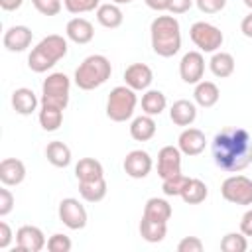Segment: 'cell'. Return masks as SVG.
Masks as SVG:
<instances>
[{
  "instance_id": "cell-1",
  "label": "cell",
  "mask_w": 252,
  "mask_h": 252,
  "mask_svg": "<svg viewBox=\"0 0 252 252\" xmlns=\"http://www.w3.org/2000/svg\"><path fill=\"white\" fill-rule=\"evenodd\" d=\"M211 150L215 163L228 173L242 171L252 163V138L244 128H222L215 134Z\"/></svg>"
},
{
  "instance_id": "cell-2",
  "label": "cell",
  "mask_w": 252,
  "mask_h": 252,
  "mask_svg": "<svg viewBox=\"0 0 252 252\" xmlns=\"http://www.w3.org/2000/svg\"><path fill=\"white\" fill-rule=\"evenodd\" d=\"M152 49L159 57H173L181 49V28L173 16H158L150 26Z\"/></svg>"
},
{
  "instance_id": "cell-3",
  "label": "cell",
  "mask_w": 252,
  "mask_h": 252,
  "mask_svg": "<svg viewBox=\"0 0 252 252\" xmlns=\"http://www.w3.org/2000/svg\"><path fill=\"white\" fill-rule=\"evenodd\" d=\"M67 55V41L63 35L51 33L47 37H43L30 53L28 57V67L33 73H45L47 69H51L59 59H63Z\"/></svg>"
},
{
  "instance_id": "cell-4",
  "label": "cell",
  "mask_w": 252,
  "mask_h": 252,
  "mask_svg": "<svg viewBox=\"0 0 252 252\" xmlns=\"http://www.w3.org/2000/svg\"><path fill=\"white\" fill-rule=\"evenodd\" d=\"M112 65L104 55H89L75 69V85L83 91H93L110 79Z\"/></svg>"
},
{
  "instance_id": "cell-5",
  "label": "cell",
  "mask_w": 252,
  "mask_h": 252,
  "mask_svg": "<svg viewBox=\"0 0 252 252\" xmlns=\"http://www.w3.org/2000/svg\"><path fill=\"white\" fill-rule=\"evenodd\" d=\"M136 102L138 96L134 89H130L128 85L114 87L106 100V116L114 122H126L128 118H132Z\"/></svg>"
},
{
  "instance_id": "cell-6",
  "label": "cell",
  "mask_w": 252,
  "mask_h": 252,
  "mask_svg": "<svg viewBox=\"0 0 252 252\" xmlns=\"http://www.w3.org/2000/svg\"><path fill=\"white\" fill-rule=\"evenodd\" d=\"M71 81L65 73H51L41 83V106H55L65 110L69 104Z\"/></svg>"
},
{
  "instance_id": "cell-7",
  "label": "cell",
  "mask_w": 252,
  "mask_h": 252,
  "mask_svg": "<svg viewBox=\"0 0 252 252\" xmlns=\"http://www.w3.org/2000/svg\"><path fill=\"white\" fill-rule=\"evenodd\" d=\"M191 41L205 53H215L222 45V32L209 22H195L189 30Z\"/></svg>"
},
{
  "instance_id": "cell-8",
  "label": "cell",
  "mask_w": 252,
  "mask_h": 252,
  "mask_svg": "<svg viewBox=\"0 0 252 252\" xmlns=\"http://www.w3.org/2000/svg\"><path fill=\"white\" fill-rule=\"evenodd\" d=\"M220 193L228 203L252 205V179L246 175H230L222 181Z\"/></svg>"
},
{
  "instance_id": "cell-9",
  "label": "cell",
  "mask_w": 252,
  "mask_h": 252,
  "mask_svg": "<svg viewBox=\"0 0 252 252\" xmlns=\"http://www.w3.org/2000/svg\"><path fill=\"white\" fill-rule=\"evenodd\" d=\"M59 220L71 230H81L87 226V211L77 199L67 197L59 203Z\"/></svg>"
},
{
  "instance_id": "cell-10",
  "label": "cell",
  "mask_w": 252,
  "mask_h": 252,
  "mask_svg": "<svg viewBox=\"0 0 252 252\" xmlns=\"http://www.w3.org/2000/svg\"><path fill=\"white\" fill-rule=\"evenodd\" d=\"M181 173V150L177 146H163L158 152V175L161 179Z\"/></svg>"
},
{
  "instance_id": "cell-11",
  "label": "cell",
  "mask_w": 252,
  "mask_h": 252,
  "mask_svg": "<svg viewBox=\"0 0 252 252\" xmlns=\"http://www.w3.org/2000/svg\"><path fill=\"white\" fill-rule=\"evenodd\" d=\"M205 73V59L199 51H189L179 61V75L187 85H197Z\"/></svg>"
},
{
  "instance_id": "cell-12",
  "label": "cell",
  "mask_w": 252,
  "mask_h": 252,
  "mask_svg": "<svg viewBox=\"0 0 252 252\" xmlns=\"http://www.w3.org/2000/svg\"><path fill=\"white\" fill-rule=\"evenodd\" d=\"M124 171L132 179H144L152 171V158L144 150H132L124 158Z\"/></svg>"
},
{
  "instance_id": "cell-13",
  "label": "cell",
  "mask_w": 252,
  "mask_h": 252,
  "mask_svg": "<svg viewBox=\"0 0 252 252\" xmlns=\"http://www.w3.org/2000/svg\"><path fill=\"white\" fill-rule=\"evenodd\" d=\"M45 236L37 226L32 224H24L18 228L16 232V246L20 250H28V252H39L45 246Z\"/></svg>"
},
{
  "instance_id": "cell-14",
  "label": "cell",
  "mask_w": 252,
  "mask_h": 252,
  "mask_svg": "<svg viewBox=\"0 0 252 252\" xmlns=\"http://www.w3.org/2000/svg\"><path fill=\"white\" fill-rule=\"evenodd\" d=\"M154 81V73L146 63H132L124 71V83L134 91H146Z\"/></svg>"
},
{
  "instance_id": "cell-15",
  "label": "cell",
  "mask_w": 252,
  "mask_h": 252,
  "mask_svg": "<svg viewBox=\"0 0 252 252\" xmlns=\"http://www.w3.org/2000/svg\"><path fill=\"white\" fill-rule=\"evenodd\" d=\"M207 146L205 134L199 128H185L177 138V148L185 156H199Z\"/></svg>"
},
{
  "instance_id": "cell-16",
  "label": "cell",
  "mask_w": 252,
  "mask_h": 252,
  "mask_svg": "<svg viewBox=\"0 0 252 252\" xmlns=\"http://www.w3.org/2000/svg\"><path fill=\"white\" fill-rule=\"evenodd\" d=\"M33 33L28 26H12L4 33V47L8 51H26L32 45Z\"/></svg>"
},
{
  "instance_id": "cell-17",
  "label": "cell",
  "mask_w": 252,
  "mask_h": 252,
  "mask_svg": "<svg viewBox=\"0 0 252 252\" xmlns=\"http://www.w3.org/2000/svg\"><path fill=\"white\" fill-rule=\"evenodd\" d=\"M26 179V165L24 161L16 159V158H6L0 161V181L6 187L12 185H20Z\"/></svg>"
},
{
  "instance_id": "cell-18",
  "label": "cell",
  "mask_w": 252,
  "mask_h": 252,
  "mask_svg": "<svg viewBox=\"0 0 252 252\" xmlns=\"http://www.w3.org/2000/svg\"><path fill=\"white\" fill-rule=\"evenodd\" d=\"M65 33L71 41L79 43V45H85L89 43L93 37H94V28L89 20L85 18H73L67 22V28H65Z\"/></svg>"
},
{
  "instance_id": "cell-19",
  "label": "cell",
  "mask_w": 252,
  "mask_h": 252,
  "mask_svg": "<svg viewBox=\"0 0 252 252\" xmlns=\"http://www.w3.org/2000/svg\"><path fill=\"white\" fill-rule=\"evenodd\" d=\"M169 118L177 126H191L197 118V108L191 100H185V98L175 100L169 108Z\"/></svg>"
},
{
  "instance_id": "cell-20",
  "label": "cell",
  "mask_w": 252,
  "mask_h": 252,
  "mask_svg": "<svg viewBox=\"0 0 252 252\" xmlns=\"http://www.w3.org/2000/svg\"><path fill=\"white\" fill-rule=\"evenodd\" d=\"M12 106H14V110L18 114L28 116L37 108V96H35V93L32 89H26V87L16 89L12 93Z\"/></svg>"
},
{
  "instance_id": "cell-21",
  "label": "cell",
  "mask_w": 252,
  "mask_h": 252,
  "mask_svg": "<svg viewBox=\"0 0 252 252\" xmlns=\"http://www.w3.org/2000/svg\"><path fill=\"white\" fill-rule=\"evenodd\" d=\"M219 96H220V91H219V87H217L215 83H211V81H199L197 87H195V91H193L195 102H197L199 106H203V108L215 106L217 100H219Z\"/></svg>"
},
{
  "instance_id": "cell-22",
  "label": "cell",
  "mask_w": 252,
  "mask_h": 252,
  "mask_svg": "<svg viewBox=\"0 0 252 252\" xmlns=\"http://www.w3.org/2000/svg\"><path fill=\"white\" fill-rule=\"evenodd\" d=\"M156 134V122L150 114H142V116H136L130 124V136L136 140V142H148L152 140Z\"/></svg>"
},
{
  "instance_id": "cell-23",
  "label": "cell",
  "mask_w": 252,
  "mask_h": 252,
  "mask_svg": "<svg viewBox=\"0 0 252 252\" xmlns=\"http://www.w3.org/2000/svg\"><path fill=\"white\" fill-rule=\"evenodd\" d=\"M96 20H98L100 26H104L108 30H114L122 24L124 16H122V10L118 8V4L108 2V4H100L96 8Z\"/></svg>"
},
{
  "instance_id": "cell-24",
  "label": "cell",
  "mask_w": 252,
  "mask_h": 252,
  "mask_svg": "<svg viewBox=\"0 0 252 252\" xmlns=\"http://www.w3.org/2000/svg\"><path fill=\"white\" fill-rule=\"evenodd\" d=\"M75 175L79 181H94V179L104 177V169L100 161H96L94 158H83L75 165Z\"/></svg>"
},
{
  "instance_id": "cell-25",
  "label": "cell",
  "mask_w": 252,
  "mask_h": 252,
  "mask_svg": "<svg viewBox=\"0 0 252 252\" xmlns=\"http://www.w3.org/2000/svg\"><path fill=\"white\" fill-rule=\"evenodd\" d=\"M144 217L146 219H152V220H158V222H167L169 217H171V205L165 199L152 197V199L146 201Z\"/></svg>"
},
{
  "instance_id": "cell-26",
  "label": "cell",
  "mask_w": 252,
  "mask_h": 252,
  "mask_svg": "<svg viewBox=\"0 0 252 252\" xmlns=\"http://www.w3.org/2000/svg\"><path fill=\"white\" fill-rule=\"evenodd\" d=\"M45 158H47V161H49L51 165H55V167H67V165L71 163V150H69V146H65L63 142L53 140V142H49L47 148H45Z\"/></svg>"
},
{
  "instance_id": "cell-27",
  "label": "cell",
  "mask_w": 252,
  "mask_h": 252,
  "mask_svg": "<svg viewBox=\"0 0 252 252\" xmlns=\"http://www.w3.org/2000/svg\"><path fill=\"white\" fill-rule=\"evenodd\" d=\"M209 69L215 77H220V79L230 77L234 73V57L226 51H219V53L215 51V55L209 61Z\"/></svg>"
},
{
  "instance_id": "cell-28",
  "label": "cell",
  "mask_w": 252,
  "mask_h": 252,
  "mask_svg": "<svg viewBox=\"0 0 252 252\" xmlns=\"http://www.w3.org/2000/svg\"><path fill=\"white\" fill-rule=\"evenodd\" d=\"M79 193L89 203L102 201L104 195H106V181H104V177L94 179V181H79Z\"/></svg>"
},
{
  "instance_id": "cell-29",
  "label": "cell",
  "mask_w": 252,
  "mask_h": 252,
  "mask_svg": "<svg viewBox=\"0 0 252 252\" xmlns=\"http://www.w3.org/2000/svg\"><path fill=\"white\" fill-rule=\"evenodd\" d=\"M140 234L148 242H161L167 234V222H158L152 219L142 217L140 220Z\"/></svg>"
},
{
  "instance_id": "cell-30",
  "label": "cell",
  "mask_w": 252,
  "mask_h": 252,
  "mask_svg": "<svg viewBox=\"0 0 252 252\" xmlns=\"http://www.w3.org/2000/svg\"><path fill=\"white\" fill-rule=\"evenodd\" d=\"M165 104H167V98L161 91H146L144 96H142V110L144 114H150V116H158L165 110Z\"/></svg>"
},
{
  "instance_id": "cell-31",
  "label": "cell",
  "mask_w": 252,
  "mask_h": 252,
  "mask_svg": "<svg viewBox=\"0 0 252 252\" xmlns=\"http://www.w3.org/2000/svg\"><path fill=\"white\" fill-rule=\"evenodd\" d=\"M207 195H209V189L201 179H189L185 189L181 191V199L187 205H199L207 199Z\"/></svg>"
},
{
  "instance_id": "cell-32",
  "label": "cell",
  "mask_w": 252,
  "mask_h": 252,
  "mask_svg": "<svg viewBox=\"0 0 252 252\" xmlns=\"http://www.w3.org/2000/svg\"><path fill=\"white\" fill-rule=\"evenodd\" d=\"M63 122V110L55 106H41L39 110V124L45 132H55Z\"/></svg>"
},
{
  "instance_id": "cell-33",
  "label": "cell",
  "mask_w": 252,
  "mask_h": 252,
  "mask_svg": "<svg viewBox=\"0 0 252 252\" xmlns=\"http://www.w3.org/2000/svg\"><path fill=\"white\" fill-rule=\"evenodd\" d=\"M248 248L246 234L242 232H228L220 240V250L222 252H244Z\"/></svg>"
},
{
  "instance_id": "cell-34",
  "label": "cell",
  "mask_w": 252,
  "mask_h": 252,
  "mask_svg": "<svg viewBox=\"0 0 252 252\" xmlns=\"http://www.w3.org/2000/svg\"><path fill=\"white\" fill-rule=\"evenodd\" d=\"M187 181H189V177H185L183 173H179V175H173V177L163 179L161 189H163V193L167 197H181V191L185 189Z\"/></svg>"
},
{
  "instance_id": "cell-35",
  "label": "cell",
  "mask_w": 252,
  "mask_h": 252,
  "mask_svg": "<svg viewBox=\"0 0 252 252\" xmlns=\"http://www.w3.org/2000/svg\"><path fill=\"white\" fill-rule=\"evenodd\" d=\"M63 4H65V10L71 14H85L98 8L100 0H63Z\"/></svg>"
},
{
  "instance_id": "cell-36",
  "label": "cell",
  "mask_w": 252,
  "mask_h": 252,
  "mask_svg": "<svg viewBox=\"0 0 252 252\" xmlns=\"http://www.w3.org/2000/svg\"><path fill=\"white\" fill-rule=\"evenodd\" d=\"M71 246H73L71 238L65 236V234H61V232L49 236V240H47V250L49 252H69Z\"/></svg>"
},
{
  "instance_id": "cell-37",
  "label": "cell",
  "mask_w": 252,
  "mask_h": 252,
  "mask_svg": "<svg viewBox=\"0 0 252 252\" xmlns=\"http://www.w3.org/2000/svg\"><path fill=\"white\" fill-rule=\"evenodd\" d=\"M32 4L43 16H57L61 12V0H32Z\"/></svg>"
},
{
  "instance_id": "cell-38",
  "label": "cell",
  "mask_w": 252,
  "mask_h": 252,
  "mask_svg": "<svg viewBox=\"0 0 252 252\" xmlns=\"http://www.w3.org/2000/svg\"><path fill=\"white\" fill-rule=\"evenodd\" d=\"M201 250H203V242L197 236H185L177 244V252H201Z\"/></svg>"
},
{
  "instance_id": "cell-39",
  "label": "cell",
  "mask_w": 252,
  "mask_h": 252,
  "mask_svg": "<svg viewBox=\"0 0 252 252\" xmlns=\"http://www.w3.org/2000/svg\"><path fill=\"white\" fill-rule=\"evenodd\" d=\"M195 4L203 14H217L226 6V0H195Z\"/></svg>"
},
{
  "instance_id": "cell-40",
  "label": "cell",
  "mask_w": 252,
  "mask_h": 252,
  "mask_svg": "<svg viewBox=\"0 0 252 252\" xmlns=\"http://www.w3.org/2000/svg\"><path fill=\"white\" fill-rule=\"evenodd\" d=\"M14 209V195L8 189H0V217H6Z\"/></svg>"
},
{
  "instance_id": "cell-41",
  "label": "cell",
  "mask_w": 252,
  "mask_h": 252,
  "mask_svg": "<svg viewBox=\"0 0 252 252\" xmlns=\"http://www.w3.org/2000/svg\"><path fill=\"white\" fill-rule=\"evenodd\" d=\"M193 2L195 0H169L167 12H171V14H185L193 6Z\"/></svg>"
},
{
  "instance_id": "cell-42",
  "label": "cell",
  "mask_w": 252,
  "mask_h": 252,
  "mask_svg": "<svg viewBox=\"0 0 252 252\" xmlns=\"http://www.w3.org/2000/svg\"><path fill=\"white\" fill-rule=\"evenodd\" d=\"M12 242V228L8 226V222H0V248H8Z\"/></svg>"
},
{
  "instance_id": "cell-43",
  "label": "cell",
  "mask_w": 252,
  "mask_h": 252,
  "mask_svg": "<svg viewBox=\"0 0 252 252\" xmlns=\"http://www.w3.org/2000/svg\"><path fill=\"white\" fill-rule=\"evenodd\" d=\"M240 232L246 236H252V209L246 211L240 219Z\"/></svg>"
},
{
  "instance_id": "cell-44",
  "label": "cell",
  "mask_w": 252,
  "mask_h": 252,
  "mask_svg": "<svg viewBox=\"0 0 252 252\" xmlns=\"http://www.w3.org/2000/svg\"><path fill=\"white\" fill-rule=\"evenodd\" d=\"M146 6L156 12H163L169 8V0H146Z\"/></svg>"
},
{
  "instance_id": "cell-45",
  "label": "cell",
  "mask_w": 252,
  "mask_h": 252,
  "mask_svg": "<svg viewBox=\"0 0 252 252\" xmlns=\"http://www.w3.org/2000/svg\"><path fill=\"white\" fill-rule=\"evenodd\" d=\"M240 32H242L246 37H252V12L242 18V22H240Z\"/></svg>"
},
{
  "instance_id": "cell-46",
  "label": "cell",
  "mask_w": 252,
  "mask_h": 252,
  "mask_svg": "<svg viewBox=\"0 0 252 252\" xmlns=\"http://www.w3.org/2000/svg\"><path fill=\"white\" fill-rule=\"evenodd\" d=\"M22 4H24V0H0V6H2V10H6V12L18 10Z\"/></svg>"
},
{
  "instance_id": "cell-47",
  "label": "cell",
  "mask_w": 252,
  "mask_h": 252,
  "mask_svg": "<svg viewBox=\"0 0 252 252\" xmlns=\"http://www.w3.org/2000/svg\"><path fill=\"white\" fill-rule=\"evenodd\" d=\"M110 2H114V4H130L134 0H110Z\"/></svg>"
},
{
  "instance_id": "cell-48",
  "label": "cell",
  "mask_w": 252,
  "mask_h": 252,
  "mask_svg": "<svg viewBox=\"0 0 252 252\" xmlns=\"http://www.w3.org/2000/svg\"><path fill=\"white\" fill-rule=\"evenodd\" d=\"M244 4H246V6L250 8V10H252V0H244Z\"/></svg>"
}]
</instances>
